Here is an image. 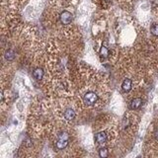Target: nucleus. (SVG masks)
I'll return each instance as SVG.
<instances>
[{
	"label": "nucleus",
	"mask_w": 158,
	"mask_h": 158,
	"mask_svg": "<svg viewBox=\"0 0 158 158\" xmlns=\"http://www.w3.org/2000/svg\"><path fill=\"white\" fill-rule=\"evenodd\" d=\"M109 49L106 48V46H102L100 49V55H101V58H107L109 56Z\"/></svg>",
	"instance_id": "nucleus-10"
},
{
	"label": "nucleus",
	"mask_w": 158,
	"mask_h": 158,
	"mask_svg": "<svg viewBox=\"0 0 158 158\" xmlns=\"http://www.w3.org/2000/svg\"><path fill=\"white\" fill-rule=\"evenodd\" d=\"M142 105V98H134L130 104V108L132 110H137L139 109Z\"/></svg>",
	"instance_id": "nucleus-4"
},
{
	"label": "nucleus",
	"mask_w": 158,
	"mask_h": 158,
	"mask_svg": "<svg viewBox=\"0 0 158 158\" xmlns=\"http://www.w3.org/2000/svg\"><path fill=\"white\" fill-rule=\"evenodd\" d=\"M83 100L86 105L92 106L97 102V100H98V95H97L95 92H87L85 95H84Z\"/></svg>",
	"instance_id": "nucleus-1"
},
{
	"label": "nucleus",
	"mask_w": 158,
	"mask_h": 158,
	"mask_svg": "<svg viewBox=\"0 0 158 158\" xmlns=\"http://www.w3.org/2000/svg\"><path fill=\"white\" fill-rule=\"evenodd\" d=\"M59 20L63 25H69L70 23L72 22L73 16L71 13L68 11H63V12H61V14H60V16H59Z\"/></svg>",
	"instance_id": "nucleus-2"
},
{
	"label": "nucleus",
	"mask_w": 158,
	"mask_h": 158,
	"mask_svg": "<svg viewBox=\"0 0 158 158\" xmlns=\"http://www.w3.org/2000/svg\"><path fill=\"white\" fill-rule=\"evenodd\" d=\"M33 76L36 80L41 81L43 77V70L41 68V67H37V68L33 70Z\"/></svg>",
	"instance_id": "nucleus-5"
},
{
	"label": "nucleus",
	"mask_w": 158,
	"mask_h": 158,
	"mask_svg": "<svg viewBox=\"0 0 158 158\" xmlns=\"http://www.w3.org/2000/svg\"><path fill=\"white\" fill-rule=\"evenodd\" d=\"M155 137H156V139L158 140V127H157V130H156V133H155Z\"/></svg>",
	"instance_id": "nucleus-15"
},
{
	"label": "nucleus",
	"mask_w": 158,
	"mask_h": 158,
	"mask_svg": "<svg viewBox=\"0 0 158 158\" xmlns=\"http://www.w3.org/2000/svg\"><path fill=\"white\" fill-rule=\"evenodd\" d=\"M58 139H60V140H66V142H68L69 140V134L63 132V133H60L58 134Z\"/></svg>",
	"instance_id": "nucleus-12"
},
{
	"label": "nucleus",
	"mask_w": 158,
	"mask_h": 158,
	"mask_svg": "<svg viewBox=\"0 0 158 158\" xmlns=\"http://www.w3.org/2000/svg\"><path fill=\"white\" fill-rule=\"evenodd\" d=\"M107 140V134L105 132H99L95 134V142L98 144L105 143Z\"/></svg>",
	"instance_id": "nucleus-3"
},
{
	"label": "nucleus",
	"mask_w": 158,
	"mask_h": 158,
	"mask_svg": "<svg viewBox=\"0 0 158 158\" xmlns=\"http://www.w3.org/2000/svg\"><path fill=\"white\" fill-rule=\"evenodd\" d=\"M15 52L13 49H7L5 52V58L9 60V61H12L13 59L15 58Z\"/></svg>",
	"instance_id": "nucleus-8"
},
{
	"label": "nucleus",
	"mask_w": 158,
	"mask_h": 158,
	"mask_svg": "<svg viewBox=\"0 0 158 158\" xmlns=\"http://www.w3.org/2000/svg\"><path fill=\"white\" fill-rule=\"evenodd\" d=\"M99 156L100 158H108L109 156V151L106 147H102L99 150Z\"/></svg>",
	"instance_id": "nucleus-11"
},
{
	"label": "nucleus",
	"mask_w": 158,
	"mask_h": 158,
	"mask_svg": "<svg viewBox=\"0 0 158 158\" xmlns=\"http://www.w3.org/2000/svg\"><path fill=\"white\" fill-rule=\"evenodd\" d=\"M132 86H133L132 80H130V78H126V79L123 81V84H122V89H123L125 92H130V90H132Z\"/></svg>",
	"instance_id": "nucleus-6"
},
{
	"label": "nucleus",
	"mask_w": 158,
	"mask_h": 158,
	"mask_svg": "<svg viewBox=\"0 0 158 158\" xmlns=\"http://www.w3.org/2000/svg\"><path fill=\"white\" fill-rule=\"evenodd\" d=\"M25 144H26V146H31L32 145V142H31V139H29V137H27L26 140H25Z\"/></svg>",
	"instance_id": "nucleus-14"
},
{
	"label": "nucleus",
	"mask_w": 158,
	"mask_h": 158,
	"mask_svg": "<svg viewBox=\"0 0 158 158\" xmlns=\"http://www.w3.org/2000/svg\"><path fill=\"white\" fill-rule=\"evenodd\" d=\"M75 116L76 114L74 112V110H72L71 108H68L65 110L64 112V118L67 120V121H72L75 119Z\"/></svg>",
	"instance_id": "nucleus-7"
},
{
	"label": "nucleus",
	"mask_w": 158,
	"mask_h": 158,
	"mask_svg": "<svg viewBox=\"0 0 158 158\" xmlns=\"http://www.w3.org/2000/svg\"><path fill=\"white\" fill-rule=\"evenodd\" d=\"M150 32L153 36L158 37V24H153L150 28Z\"/></svg>",
	"instance_id": "nucleus-13"
},
{
	"label": "nucleus",
	"mask_w": 158,
	"mask_h": 158,
	"mask_svg": "<svg viewBox=\"0 0 158 158\" xmlns=\"http://www.w3.org/2000/svg\"><path fill=\"white\" fill-rule=\"evenodd\" d=\"M67 145H68V142H66V140L58 139V142L55 143V146L58 149H63V148H65Z\"/></svg>",
	"instance_id": "nucleus-9"
}]
</instances>
